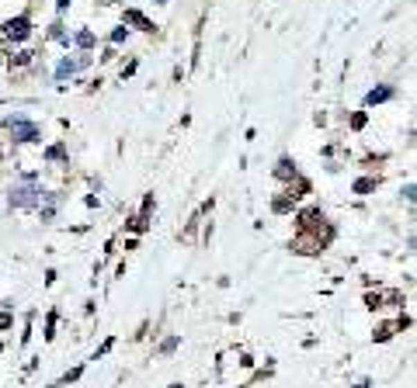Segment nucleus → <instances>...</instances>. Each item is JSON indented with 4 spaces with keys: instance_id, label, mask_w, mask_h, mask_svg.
<instances>
[{
    "instance_id": "20e7f679",
    "label": "nucleus",
    "mask_w": 417,
    "mask_h": 388,
    "mask_svg": "<svg viewBox=\"0 0 417 388\" xmlns=\"http://www.w3.org/2000/svg\"><path fill=\"white\" fill-rule=\"evenodd\" d=\"M389 98H393V91H389V87H382V91H372L365 101H369V104H379V101H389Z\"/></svg>"
},
{
    "instance_id": "f03ea898",
    "label": "nucleus",
    "mask_w": 417,
    "mask_h": 388,
    "mask_svg": "<svg viewBox=\"0 0 417 388\" xmlns=\"http://www.w3.org/2000/svg\"><path fill=\"white\" fill-rule=\"evenodd\" d=\"M8 35H11V39H25V35H28V18L8 21Z\"/></svg>"
},
{
    "instance_id": "7ed1b4c3",
    "label": "nucleus",
    "mask_w": 417,
    "mask_h": 388,
    "mask_svg": "<svg viewBox=\"0 0 417 388\" xmlns=\"http://www.w3.org/2000/svg\"><path fill=\"white\" fill-rule=\"evenodd\" d=\"M32 194H35L32 187H21V191H15V194H11V201H15V205H32V201H35Z\"/></svg>"
},
{
    "instance_id": "39448f33",
    "label": "nucleus",
    "mask_w": 417,
    "mask_h": 388,
    "mask_svg": "<svg viewBox=\"0 0 417 388\" xmlns=\"http://www.w3.org/2000/svg\"><path fill=\"white\" fill-rule=\"evenodd\" d=\"M4 326H11V319H8V315H0V329H4Z\"/></svg>"
},
{
    "instance_id": "f257e3e1",
    "label": "nucleus",
    "mask_w": 417,
    "mask_h": 388,
    "mask_svg": "<svg viewBox=\"0 0 417 388\" xmlns=\"http://www.w3.org/2000/svg\"><path fill=\"white\" fill-rule=\"evenodd\" d=\"M11 132H15V139H18V142H32V139L39 136V129H35L32 122H21V118H18V122H11Z\"/></svg>"
}]
</instances>
